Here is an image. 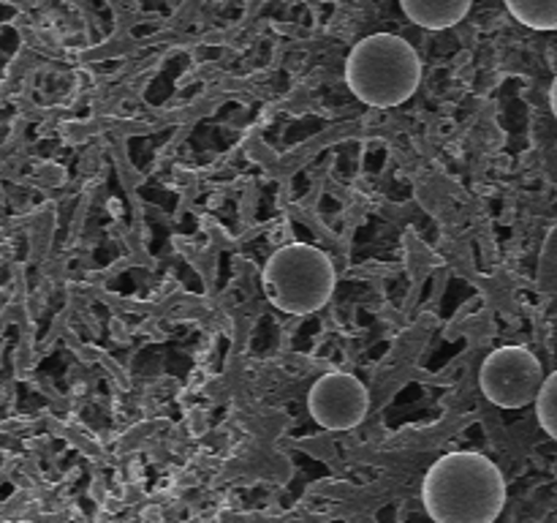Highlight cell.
<instances>
[{"mask_svg": "<svg viewBox=\"0 0 557 523\" xmlns=\"http://www.w3.org/2000/svg\"><path fill=\"white\" fill-rule=\"evenodd\" d=\"M422 499L435 523H495L506 504V483L482 452H449L430 466Z\"/></svg>", "mask_w": 557, "mask_h": 523, "instance_id": "1", "label": "cell"}, {"mask_svg": "<svg viewBox=\"0 0 557 523\" xmlns=\"http://www.w3.org/2000/svg\"><path fill=\"white\" fill-rule=\"evenodd\" d=\"M346 82L354 96L370 107H400L422 82V60L406 38L373 33L348 54Z\"/></svg>", "mask_w": 557, "mask_h": 523, "instance_id": "2", "label": "cell"}, {"mask_svg": "<svg viewBox=\"0 0 557 523\" xmlns=\"http://www.w3.org/2000/svg\"><path fill=\"white\" fill-rule=\"evenodd\" d=\"M335 265L324 251L305 243L277 248L261 272L264 294L277 311L305 316L326 305L335 292Z\"/></svg>", "mask_w": 557, "mask_h": 523, "instance_id": "3", "label": "cell"}, {"mask_svg": "<svg viewBox=\"0 0 557 523\" xmlns=\"http://www.w3.org/2000/svg\"><path fill=\"white\" fill-rule=\"evenodd\" d=\"M482 392L504 409H522L539 398L544 387V370L536 354L525 346L495 349L482 363Z\"/></svg>", "mask_w": 557, "mask_h": 523, "instance_id": "4", "label": "cell"}, {"mask_svg": "<svg viewBox=\"0 0 557 523\" xmlns=\"http://www.w3.org/2000/svg\"><path fill=\"white\" fill-rule=\"evenodd\" d=\"M308 409L315 423L326 430H348L364 419L370 409V392L357 376L324 374L308 392Z\"/></svg>", "mask_w": 557, "mask_h": 523, "instance_id": "5", "label": "cell"}, {"mask_svg": "<svg viewBox=\"0 0 557 523\" xmlns=\"http://www.w3.org/2000/svg\"><path fill=\"white\" fill-rule=\"evenodd\" d=\"M471 3L473 0H400L408 20L430 31H444L462 22L471 11Z\"/></svg>", "mask_w": 557, "mask_h": 523, "instance_id": "6", "label": "cell"}, {"mask_svg": "<svg viewBox=\"0 0 557 523\" xmlns=\"http://www.w3.org/2000/svg\"><path fill=\"white\" fill-rule=\"evenodd\" d=\"M511 16L533 31H557V0H506Z\"/></svg>", "mask_w": 557, "mask_h": 523, "instance_id": "7", "label": "cell"}, {"mask_svg": "<svg viewBox=\"0 0 557 523\" xmlns=\"http://www.w3.org/2000/svg\"><path fill=\"white\" fill-rule=\"evenodd\" d=\"M536 414H539V423H542V428L547 430L553 439H557V370L547 376L542 392H539Z\"/></svg>", "mask_w": 557, "mask_h": 523, "instance_id": "8", "label": "cell"}, {"mask_svg": "<svg viewBox=\"0 0 557 523\" xmlns=\"http://www.w3.org/2000/svg\"><path fill=\"white\" fill-rule=\"evenodd\" d=\"M549 104H553V112H555V118H557V76H555L553 87H549Z\"/></svg>", "mask_w": 557, "mask_h": 523, "instance_id": "9", "label": "cell"}]
</instances>
